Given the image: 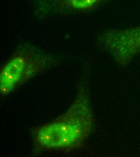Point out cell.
<instances>
[{
	"label": "cell",
	"instance_id": "6da1fadb",
	"mask_svg": "<svg viewBox=\"0 0 140 157\" xmlns=\"http://www.w3.org/2000/svg\"><path fill=\"white\" fill-rule=\"evenodd\" d=\"M97 125L88 81L81 78L69 109L55 120L32 128L33 151L69 153L86 145Z\"/></svg>",
	"mask_w": 140,
	"mask_h": 157
},
{
	"label": "cell",
	"instance_id": "277c9868",
	"mask_svg": "<svg viewBox=\"0 0 140 157\" xmlns=\"http://www.w3.org/2000/svg\"><path fill=\"white\" fill-rule=\"evenodd\" d=\"M53 4L62 10L71 13L93 11L108 0H50Z\"/></svg>",
	"mask_w": 140,
	"mask_h": 157
},
{
	"label": "cell",
	"instance_id": "3957f363",
	"mask_svg": "<svg viewBox=\"0 0 140 157\" xmlns=\"http://www.w3.org/2000/svg\"><path fill=\"white\" fill-rule=\"evenodd\" d=\"M99 40L116 63L120 67H124L140 53V26L106 30L100 34Z\"/></svg>",
	"mask_w": 140,
	"mask_h": 157
},
{
	"label": "cell",
	"instance_id": "7a4b0ae2",
	"mask_svg": "<svg viewBox=\"0 0 140 157\" xmlns=\"http://www.w3.org/2000/svg\"><path fill=\"white\" fill-rule=\"evenodd\" d=\"M51 59L33 48L15 53L1 69L0 94L6 97L43 72Z\"/></svg>",
	"mask_w": 140,
	"mask_h": 157
}]
</instances>
